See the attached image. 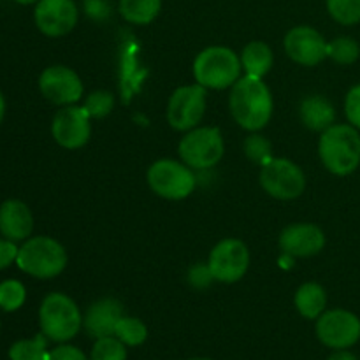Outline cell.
Segmentation results:
<instances>
[{"mask_svg": "<svg viewBox=\"0 0 360 360\" xmlns=\"http://www.w3.org/2000/svg\"><path fill=\"white\" fill-rule=\"evenodd\" d=\"M229 108L234 122L248 132H259L273 116V95L262 77H239L232 86Z\"/></svg>", "mask_w": 360, "mask_h": 360, "instance_id": "cell-1", "label": "cell"}, {"mask_svg": "<svg viewBox=\"0 0 360 360\" xmlns=\"http://www.w3.org/2000/svg\"><path fill=\"white\" fill-rule=\"evenodd\" d=\"M323 167L334 176H350L360 165V130L350 123H334L319 141Z\"/></svg>", "mask_w": 360, "mask_h": 360, "instance_id": "cell-2", "label": "cell"}, {"mask_svg": "<svg viewBox=\"0 0 360 360\" xmlns=\"http://www.w3.org/2000/svg\"><path fill=\"white\" fill-rule=\"evenodd\" d=\"M241 58L225 46H210L193 60V77L206 90H225L241 77Z\"/></svg>", "mask_w": 360, "mask_h": 360, "instance_id": "cell-3", "label": "cell"}, {"mask_svg": "<svg viewBox=\"0 0 360 360\" xmlns=\"http://www.w3.org/2000/svg\"><path fill=\"white\" fill-rule=\"evenodd\" d=\"M39 323L49 341L67 343L76 338L83 327V315L69 295L53 292L46 295L39 308Z\"/></svg>", "mask_w": 360, "mask_h": 360, "instance_id": "cell-4", "label": "cell"}, {"mask_svg": "<svg viewBox=\"0 0 360 360\" xmlns=\"http://www.w3.org/2000/svg\"><path fill=\"white\" fill-rule=\"evenodd\" d=\"M65 248L56 239L48 236H35L25 241L18 252L16 266L23 273L39 280H51L63 273L67 267Z\"/></svg>", "mask_w": 360, "mask_h": 360, "instance_id": "cell-5", "label": "cell"}, {"mask_svg": "<svg viewBox=\"0 0 360 360\" xmlns=\"http://www.w3.org/2000/svg\"><path fill=\"white\" fill-rule=\"evenodd\" d=\"M178 153L183 164L193 171H206L224 158V136L217 127H195L179 141Z\"/></svg>", "mask_w": 360, "mask_h": 360, "instance_id": "cell-6", "label": "cell"}, {"mask_svg": "<svg viewBox=\"0 0 360 360\" xmlns=\"http://www.w3.org/2000/svg\"><path fill=\"white\" fill-rule=\"evenodd\" d=\"M146 181L153 193L167 200H183L192 195L197 186V176L192 167L181 162L162 158L150 165Z\"/></svg>", "mask_w": 360, "mask_h": 360, "instance_id": "cell-7", "label": "cell"}, {"mask_svg": "<svg viewBox=\"0 0 360 360\" xmlns=\"http://www.w3.org/2000/svg\"><path fill=\"white\" fill-rule=\"evenodd\" d=\"M260 186L278 200L297 199L306 190V176L288 158H271L260 169Z\"/></svg>", "mask_w": 360, "mask_h": 360, "instance_id": "cell-8", "label": "cell"}, {"mask_svg": "<svg viewBox=\"0 0 360 360\" xmlns=\"http://www.w3.org/2000/svg\"><path fill=\"white\" fill-rule=\"evenodd\" d=\"M207 90L200 84H185L172 91L167 102V122L178 132H188L206 115Z\"/></svg>", "mask_w": 360, "mask_h": 360, "instance_id": "cell-9", "label": "cell"}, {"mask_svg": "<svg viewBox=\"0 0 360 360\" xmlns=\"http://www.w3.org/2000/svg\"><path fill=\"white\" fill-rule=\"evenodd\" d=\"M316 338L333 350H348L360 340V319L348 309H330L316 319Z\"/></svg>", "mask_w": 360, "mask_h": 360, "instance_id": "cell-10", "label": "cell"}, {"mask_svg": "<svg viewBox=\"0 0 360 360\" xmlns=\"http://www.w3.org/2000/svg\"><path fill=\"white\" fill-rule=\"evenodd\" d=\"M211 274L214 281L220 283H236L245 274L250 267V250L243 241L234 238H227L218 243L210 253L207 260Z\"/></svg>", "mask_w": 360, "mask_h": 360, "instance_id": "cell-11", "label": "cell"}, {"mask_svg": "<svg viewBox=\"0 0 360 360\" xmlns=\"http://www.w3.org/2000/svg\"><path fill=\"white\" fill-rule=\"evenodd\" d=\"M51 134L65 150H79L90 141V115L79 105H63L53 118Z\"/></svg>", "mask_w": 360, "mask_h": 360, "instance_id": "cell-12", "label": "cell"}, {"mask_svg": "<svg viewBox=\"0 0 360 360\" xmlns=\"http://www.w3.org/2000/svg\"><path fill=\"white\" fill-rule=\"evenodd\" d=\"M39 90L56 105H72L83 97V81L65 65H51L42 70Z\"/></svg>", "mask_w": 360, "mask_h": 360, "instance_id": "cell-13", "label": "cell"}, {"mask_svg": "<svg viewBox=\"0 0 360 360\" xmlns=\"http://www.w3.org/2000/svg\"><path fill=\"white\" fill-rule=\"evenodd\" d=\"M283 46L288 58L299 65L315 67L327 58L326 37L308 25H299L288 30L283 39Z\"/></svg>", "mask_w": 360, "mask_h": 360, "instance_id": "cell-14", "label": "cell"}, {"mask_svg": "<svg viewBox=\"0 0 360 360\" xmlns=\"http://www.w3.org/2000/svg\"><path fill=\"white\" fill-rule=\"evenodd\" d=\"M79 11L74 0H39L34 9V21L41 34L62 37L74 30Z\"/></svg>", "mask_w": 360, "mask_h": 360, "instance_id": "cell-15", "label": "cell"}, {"mask_svg": "<svg viewBox=\"0 0 360 360\" xmlns=\"http://www.w3.org/2000/svg\"><path fill=\"white\" fill-rule=\"evenodd\" d=\"M326 246V234L315 224H292L280 236V248L283 255L292 259H308L319 255Z\"/></svg>", "mask_w": 360, "mask_h": 360, "instance_id": "cell-16", "label": "cell"}, {"mask_svg": "<svg viewBox=\"0 0 360 360\" xmlns=\"http://www.w3.org/2000/svg\"><path fill=\"white\" fill-rule=\"evenodd\" d=\"M123 316V306L118 299L104 297L88 306L83 319V327L94 340L115 336L116 323Z\"/></svg>", "mask_w": 360, "mask_h": 360, "instance_id": "cell-17", "label": "cell"}, {"mask_svg": "<svg viewBox=\"0 0 360 360\" xmlns=\"http://www.w3.org/2000/svg\"><path fill=\"white\" fill-rule=\"evenodd\" d=\"M34 231L30 207L18 199H9L0 206V234L11 241H23Z\"/></svg>", "mask_w": 360, "mask_h": 360, "instance_id": "cell-18", "label": "cell"}, {"mask_svg": "<svg viewBox=\"0 0 360 360\" xmlns=\"http://www.w3.org/2000/svg\"><path fill=\"white\" fill-rule=\"evenodd\" d=\"M299 118L306 129L313 132H323L336 123V109L333 102L322 95H311L299 105Z\"/></svg>", "mask_w": 360, "mask_h": 360, "instance_id": "cell-19", "label": "cell"}, {"mask_svg": "<svg viewBox=\"0 0 360 360\" xmlns=\"http://www.w3.org/2000/svg\"><path fill=\"white\" fill-rule=\"evenodd\" d=\"M241 65L246 76L264 77L271 70L274 62L273 51L269 46L262 41H252L245 46L241 53Z\"/></svg>", "mask_w": 360, "mask_h": 360, "instance_id": "cell-20", "label": "cell"}, {"mask_svg": "<svg viewBox=\"0 0 360 360\" xmlns=\"http://www.w3.org/2000/svg\"><path fill=\"white\" fill-rule=\"evenodd\" d=\"M294 304L299 315L308 320H316L327 306V294L322 285L304 283L297 288L294 297Z\"/></svg>", "mask_w": 360, "mask_h": 360, "instance_id": "cell-21", "label": "cell"}, {"mask_svg": "<svg viewBox=\"0 0 360 360\" xmlns=\"http://www.w3.org/2000/svg\"><path fill=\"white\" fill-rule=\"evenodd\" d=\"M118 11L132 25H150L162 11V0H120Z\"/></svg>", "mask_w": 360, "mask_h": 360, "instance_id": "cell-22", "label": "cell"}, {"mask_svg": "<svg viewBox=\"0 0 360 360\" xmlns=\"http://www.w3.org/2000/svg\"><path fill=\"white\" fill-rule=\"evenodd\" d=\"M11 360H49L48 338L44 334H37L32 340H20L11 345Z\"/></svg>", "mask_w": 360, "mask_h": 360, "instance_id": "cell-23", "label": "cell"}, {"mask_svg": "<svg viewBox=\"0 0 360 360\" xmlns=\"http://www.w3.org/2000/svg\"><path fill=\"white\" fill-rule=\"evenodd\" d=\"M360 44L355 39L341 35L334 41L327 42V58L336 62L338 65H352L359 60Z\"/></svg>", "mask_w": 360, "mask_h": 360, "instance_id": "cell-24", "label": "cell"}, {"mask_svg": "<svg viewBox=\"0 0 360 360\" xmlns=\"http://www.w3.org/2000/svg\"><path fill=\"white\" fill-rule=\"evenodd\" d=\"M115 336L122 341L127 347H139L146 341L148 338V329L139 319H134V316H125L123 315L120 319V322L116 323Z\"/></svg>", "mask_w": 360, "mask_h": 360, "instance_id": "cell-25", "label": "cell"}, {"mask_svg": "<svg viewBox=\"0 0 360 360\" xmlns=\"http://www.w3.org/2000/svg\"><path fill=\"white\" fill-rule=\"evenodd\" d=\"M327 11L336 23L354 27L360 23V0H326Z\"/></svg>", "mask_w": 360, "mask_h": 360, "instance_id": "cell-26", "label": "cell"}, {"mask_svg": "<svg viewBox=\"0 0 360 360\" xmlns=\"http://www.w3.org/2000/svg\"><path fill=\"white\" fill-rule=\"evenodd\" d=\"M27 301V288L18 280H6L0 283V309L7 313L18 311Z\"/></svg>", "mask_w": 360, "mask_h": 360, "instance_id": "cell-27", "label": "cell"}, {"mask_svg": "<svg viewBox=\"0 0 360 360\" xmlns=\"http://www.w3.org/2000/svg\"><path fill=\"white\" fill-rule=\"evenodd\" d=\"M90 360H127V345H123L116 336L95 340Z\"/></svg>", "mask_w": 360, "mask_h": 360, "instance_id": "cell-28", "label": "cell"}, {"mask_svg": "<svg viewBox=\"0 0 360 360\" xmlns=\"http://www.w3.org/2000/svg\"><path fill=\"white\" fill-rule=\"evenodd\" d=\"M271 143L260 134H250L245 139V155L255 164H267L271 160Z\"/></svg>", "mask_w": 360, "mask_h": 360, "instance_id": "cell-29", "label": "cell"}, {"mask_svg": "<svg viewBox=\"0 0 360 360\" xmlns=\"http://www.w3.org/2000/svg\"><path fill=\"white\" fill-rule=\"evenodd\" d=\"M112 105H115L112 95L105 90H97L88 95L83 108L86 109L90 118H105L112 111Z\"/></svg>", "mask_w": 360, "mask_h": 360, "instance_id": "cell-30", "label": "cell"}, {"mask_svg": "<svg viewBox=\"0 0 360 360\" xmlns=\"http://www.w3.org/2000/svg\"><path fill=\"white\" fill-rule=\"evenodd\" d=\"M345 115L348 123L360 130V83L352 86L345 97Z\"/></svg>", "mask_w": 360, "mask_h": 360, "instance_id": "cell-31", "label": "cell"}, {"mask_svg": "<svg viewBox=\"0 0 360 360\" xmlns=\"http://www.w3.org/2000/svg\"><path fill=\"white\" fill-rule=\"evenodd\" d=\"M188 281L193 288L197 290H202V288H207L214 281L213 274H211L210 266L207 264H197L190 269L188 273Z\"/></svg>", "mask_w": 360, "mask_h": 360, "instance_id": "cell-32", "label": "cell"}, {"mask_svg": "<svg viewBox=\"0 0 360 360\" xmlns=\"http://www.w3.org/2000/svg\"><path fill=\"white\" fill-rule=\"evenodd\" d=\"M49 360H88V359L79 348L72 347V345L60 343V347H56L55 350L49 352Z\"/></svg>", "mask_w": 360, "mask_h": 360, "instance_id": "cell-33", "label": "cell"}, {"mask_svg": "<svg viewBox=\"0 0 360 360\" xmlns=\"http://www.w3.org/2000/svg\"><path fill=\"white\" fill-rule=\"evenodd\" d=\"M20 248L11 239H0V271L7 269L13 262H16Z\"/></svg>", "mask_w": 360, "mask_h": 360, "instance_id": "cell-34", "label": "cell"}, {"mask_svg": "<svg viewBox=\"0 0 360 360\" xmlns=\"http://www.w3.org/2000/svg\"><path fill=\"white\" fill-rule=\"evenodd\" d=\"M84 9L86 14L95 21H102L109 16V7L108 0H84Z\"/></svg>", "mask_w": 360, "mask_h": 360, "instance_id": "cell-35", "label": "cell"}, {"mask_svg": "<svg viewBox=\"0 0 360 360\" xmlns=\"http://www.w3.org/2000/svg\"><path fill=\"white\" fill-rule=\"evenodd\" d=\"M327 360H359V359L348 350H334V354Z\"/></svg>", "mask_w": 360, "mask_h": 360, "instance_id": "cell-36", "label": "cell"}, {"mask_svg": "<svg viewBox=\"0 0 360 360\" xmlns=\"http://www.w3.org/2000/svg\"><path fill=\"white\" fill-rule=\"evenodd\" d=\"M4 115H6V98H4L2 91H0V123H2Z\"/></svg>", "mask_w": 360, "mask_h": 360, "instance_id": "cell-37", "label": "cell"}, {"mask_svg": "<svg viewBox=\"0 0 360 360\" xmlns=\"http://www.w3.org/2000/svg\"><path fill=\"white\" fill-rule=\"evenodd\" d=\"M16 4H21V6H30V4H37L39 0H14Z\"/></svg>", "mask_w": 360, "mask_h": 360, "instance_id": "cell-38", "label": "cell"}, {"mask_svg": "<svg viewBox=\"0 0 360 360\" xmlns=\"http://www.w3.org/2000/svg\"><path fill=\"white\" fill-rule=\"evenodd\" d=\"M188 360H213V359H206V357H197V359H188Z\"/></svg>", "mask_w": 360, "mask_h": 360, "instance_id": "cell-39", "label": "cell"}]
</instances>
